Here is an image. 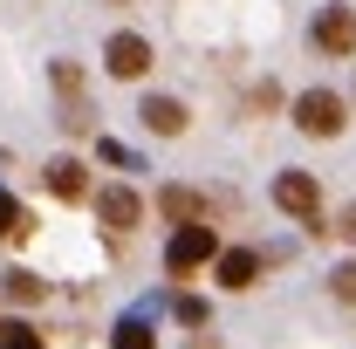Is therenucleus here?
Returning a JSON list of instances; mask_svg holds the SVG:
<instances>
[{"mask_svg":"<svg viewBox=\"0 0 356 349\" xmlns=\"http://www.w3.org/2000/svg\"><path fill=\"white\" fill-rule=\"evenodd\" d=\"M274 206L295 213V219H315V213H322V192H315L309 172H281V178H274Z\"/></svg>","mask_w":356,"mask_h":349,"instance_id":"obj_6","label":"nucleus"},{"mask_svg":"<svg viewBox=\"0 0 356 349\" xmlns=\"http://www.w3.org/2000/svg\"><path fill=\"white\" fill-rule=\"evenodd\" d=\"M21 233H28V219H21V206H14L7 192H0V240H21Z\"/></svg>","mask_w":356,"mask_h":349,"instance_id":"obj_14","label":"nucleus"},{"mask_svg":"<svg viewBox=\"0 0 356 349\" xmlns=\"http://www.w3.org/2000/svg\"><path fill=\"white\" fill-rule=\"evenodd\" d=\"M343 240H350V247H356V206H350V213H343Z\"/></svg>","mask_w":356,"mask_h":349,"instance_id":"obj_17","label":"nucleus"},{"mask_svg":"<svg viewBox=\"0 0 356 349\" xmlns=\"http://www.w3.org/2000/svg\"><path fill=\"white\" fill-rule=\"evenodd\" d=\"M295 124H302L309 137H336V131H343V96H336V89L295 96Z\"/></svg>","mask_w":356,"mask_h":349,"instance_id":"obj_2","label":"nucleus"},{"mask_svg":"<svg viewBox=\"0 0 356 349\" xmlns=\"http://www.w3.org/2000/svg\"><path fill=\"white\" fill-rule=\"evenodd\" d=\"M329 288H336V302H356V261H343L329 274Z\"/></svg>","mask_w":356,"mask_h":349,"instance_id":"obj_15","label":"nucleus"},{"mask_svg":"<svg viewBox=\"0 0 356 349\" xmlns=\"http://www.w3.org/2000/svg\"><path fill=\"white\" fill-rule=\"evenodd\" d=\"M144 131H158V137H178L185 131V103H172V96H144Z\"/></svg>","mask_w":356,"mask_h":349,"instance_id":"obj_8","label":"nucleus"},{"mask_svg":"<svg viewBox=\"0 0 356 349\" xmlns=\"http://www.w3.org/2000/svg\"><path fill=\"white\" fill-rule=\"evenodd\" d=\"M315 48L322 55H356V14L350 7H322L315 14Z\"/></svg>","mask_w":356,"mask_h":349,"instance_id":"obj_4","label":"nucleus"},{"mask_svg":"<svg viewBox=\"0 0 356 349\" xmlns=\"http://www.w3.org/2000/svg\"><path fill=\"white\" fill-rule=\"evenodd\" d=\"M158 213L178 219V226H192V219H206V199H199L192 185H165V192H158Z\"/></svg>","mask_w":356,"mask_h":349,"instance_id":"obj_9","label":"nucleus"},{"mask_svg":"<svg viewBox=\"0 0 356 349\" xmlns=\"http://www.w3.org/2000/svg\"><path fill=\"white\" fill-rule=\"evenodd\" d=\"M192 349H220V343H213V336H199V343H192Z\"/></svg>","mask_w":356,"mask_h":349,"instance_id":"obj_18","label":"nucleus"},{"mask_svg":"<svg viewBox=\"0 0 356 349\" xmlns=\"http://www.w3.org/2000/svg\"><path fill=\"white\" fill-rule=\"evenodd\" d=\"M213 254H220V233H213L206 219H192V226H178V233H172V247H165V267H172V274H192V267H206Z\"/></svg>","mask_w":356,"mask_h":349,"instance_id":"obj_1","label":"nucleus"},{"mask_svg":"<svg viewBox=\"0 0 356 349\" xmlns=\"http://www.w3.org/2000/svg\"><path fill=\"white\" fill-rule=\"evenodd\" d=\"M103 62H110V76L117 83H137V76H151V42L144 35H110V48H103Z\"/></svg>","mask_w":356,"mask_h":349,"instance_id":"obj_3","label":"nucleus"},{"mask_svg":"<svg viewBox=\"0 0 356 349\" xmlns=\"http://www.w3.org/2000/svg\"><path fill=\"white\" fill-rule=\"evenodd\" d=\"M0 349H42V336L28 322H0Z\"/></svg>","mask_w":356,"mask_h":349,"instance_id":"obj_13","label":"nucleus"},{"mask_svg":"<svg viewBox=\"0 0 356 349\" xmlns=\"http://www.w3.org/2000/svg\"><path fill=\"white\" fill-rule=\"evenodd\" d=\"M110 343H117V349H151L158 336H151V322H137V315H131V322H117V336H110Z\"/></svg>","mask_w":356,"mask_h":349,"instance_id":"obj_12","label":"nucleus"},{"mask_svg":"<svg viewBox=\"0 0 356 349\" xmlns=\"http://www.w3.org/2000/svg\"><path fill=\"white\" fill-rule=\"evenodd\" d=\"M48 295V281L42 274H28V267H14V274H7V302H21V308H35Z\"/></svg>","mask_w":356,"mask_h":349,"instance_id":"obj_11","label":"nucleus"},{"mask_svg":"<svg viewBox=\"0 0 356 349\" xmlns=\"http://www.w3.org/2000/svg\"><path fill=\"white\" fill-rule=\"evenodd\" d=\"M48 192H55V199H83L89 192L83 165H76V158H55V165H48Z\"/></svg>","mask_w":356,"mask_h":349,"instance_id":"obj_10","label":"nucleus"},{"mask_svg":"<svg viewBox=\"0 0 356 349\" xmlns=\"http://www.w3.org/2000/svg\"><path fill=\"white\" fill-rule=\"evenodd\" d=\"M213 267H220V288H254L261 254H254V247H226V254H213Z\"/></svg>","mask_w":356,"mask_h":349,"instance_id":"obj_7","label":"nucleus"},{"mask_svg":"<svg viewBox=\"0 0 356 349\" xmlns=\"http://www.w3.org/2000/svg\"><path fill=\"white\" fill-rule=\"evenodd\" d=\"M178 322H185V329H206V302L185 295V302H178Z\"/></svg>","mask_w":356,"mask_h":349,"instance_id":"obj_16","label":"nucleus"},{"mask_svg":"<svg viewBox=\"0 0 356 349\" xmlns=\"http://www.w3.org/2000/svg\"><path fill=\"white\" fill-rule=\"evenodd\" d=\"M96 219H103L110 233H131L137 219H144V199H137L131 185H103V192H96Z\"/></svg>","mask_w":356,"mask_h":349,"instance_id":"obj_5","label":"nucleus"}]
</instances>
